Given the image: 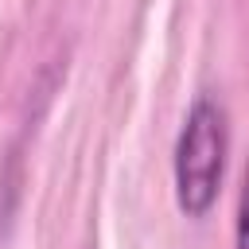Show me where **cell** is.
I'll use <instances>...</instances> for the list:
<instances>
[{"mask_svg": "<svg viewBox=\"0 0 249 249\" xmlns=\"http://www.w3.org/2000/svg\"><path fill=\"white\" fill-rule=\"evenodd\" d=\"M226 167V113L218 101L198 97L175 144V195L191 218H202L222 187Z\"/></svg>", "mask_w": 249, "mask_h": 249, "instance_id": "6da1fadb", "label": "cell"}, {"mask_svg": "<svg viewBox=\"0 0 249 249\" xmlns=\"http://www.w3.org/2000/svg\"><path fill=\"white\" fill-rule=\"evenodd\" d=\"M237 249H249V171H245V191L237 206Z\"/></svg>", "mask_w": 249, "mask_h": 249, "instance_id": "7a4b0ae2", "label": "cell"}]
</instances>
